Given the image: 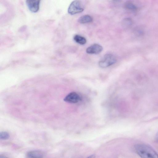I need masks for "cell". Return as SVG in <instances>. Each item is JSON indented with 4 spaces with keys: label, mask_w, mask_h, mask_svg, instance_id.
<instances>
[{
    "label": "cell",
    "mask_w": 158,
    "mask_h": 158,
    "mask_svg": "<svg viewBox=\"0 0 158 158\" xmlns=\"http://www.w3.org/2000/svg\"><path fill=\"white\" fill-rule=\"evenodd\" d=\"M135 152L141 158H158V154L150 146L144 144H137L134 147Z\"/></svg>",
    "instance_id": "cell-1"
},
{
    "label": "cell",
    "mask_w": 158,
    "mask_h": 158,
    "mask_svg": "<svg viewBox=\"0 0 158 158\" xmlns=\"http://www.w3.org/2000/svg\"><path fill=\"white\" fill-rule=\"evenodd\" d=\"M116 61L115 57L110 54H105L102 59L98 63L99 66L102 68H105L115 64Z\"/></svg>",
    "instance_id": "cell-2"
},
{
    "label": "cell",
    "mask_w": 158,
    "mask_h": 158,
    "mask_svg": "<svg viewBox=\"0 0 158 158\" xmlns=\"http://www.w3.org/2000/svg\"><path fill=\"white\" fill-rule=\"evenodd\" d=\"M84 10L81 2L79 0L73 1L69 6L68 11L71 15H74L81 13Z\"/></svg>",
    "instance_id": "cell-3"
},
{
    "label": "cell",
    "mask_w": 158,
    "mask_h": 158,
    "mask_svg": "<svg viewBox=\"0 0 158 158\" xmlns=\"http://www.w3.org/2000/svg\"><path fill=\"white\" fill-rule=\"evenodd\" d=\"M64 101L71 103H75L81 100L80 96L75 92H72L68 94L64 98Z\"/></svg>",
    "instance_id": "cell-4"
},
{
    "label": "cell",
    "mask_w": 158,
    "mask_h": 158,
    "mask_svg": "<svg viewBox=\"0 0 158 158\" xmlns=\"http://www.w3.org/2000/svg\"><path fill=\"white\" fill-rule=\"evenodd\" d=\"M26 3L29 9L32 12H36L39 9L40 0H26Z\"/></svg>",
    "instance_id": "cell-5"
},
{
    "label": "cell",
    "mask_w": 158,
    "mask_h": 158,
    "mask_svg": "<svg viewBox=\"0 0 158 158\" xmlns=\"http://www.w3.org/2000/svg\"><path fill=\"white\" fill-rule=\"evenodd\" d=\"M102 47L97 44H94L87 48L86 52L89 54H97L100 53L102 50Z\"/></svg>",
    "instance_id": "cell-6"
},
{
    "label": "cell",
    "mask_w": 158,
    "mask_h": 158,
    "mask_svg": "<svg viewBox=\"0 0 158 158\" xmlns=\"http://www.w3.org/2000/svg\"><path fill=\"white\" fill-rule=\"evenodd\" d=\"M26 158H43V154L42 152L38 150L29 151L26 155Z\"/></svg>",
    "instance_id": "cell-7"
},
{
    "label": "cell",
    "mask_w": 158,
    "mask_h": 158,
    "mask_svg": "<svg viewBox=\"0 0 158 158\" xmlns=\"http://www.w3.org/2000/svg\"><path fill=\"white\" fill-rule=\"evenodd\" d=\"M93 20L92 17L89 15H85L80 17L78 19V22L81 23H85L91 22Z\"/></svg>",
    "instance_id": "cell-8"
},
{
    "label": "cell",
    "mask_w": 158,
    "mask_h": 158,
    "mask_svg": "<svg viewBox=\"0 0 158 158\" xmlns=\"http://www.w3.org/2000/svg\"><path fill=\"white\" fill-rule=\"evenodd\" d=\"M73 39L76 43L81 45H84L86 42V40L84 37L78 35H75Z\"/></svg>",
    "instance_id": "cell-9"
},
{
    "label": "cell",
    "mask_w": 158,
    "mask_h": 158,
    "mask_svg": "<svg viewBox=\"0 0 158 158\" xmlns=\"http://www.w3.org/2000/svg\"><path fill=\"white\" fill-rule=\"evenodd\" d=\"M125 6L127 9L131 11H134L137 10V7L135 5L131 2H127L125 3Z\"/></svg>",
    "instance_id": "cell-10"
},
{
    "label": "cell",
    "mask_w": 158,
    "mask_h": 158,
    "mask_svg": "<svg viewBox=\"0 0 158 158\" xmlns=\"http://www.w3.org/2000/svg\"><path fill=\"white\" fill-rule=\"evenodd\" d=\"M9 134L6 131H2L0 133V138L2 140L7 139L9 138Z\"/></svg>",
    "instance_id": "cell-11"
},
{
    "label": "cell",
    "mask_w": 158,
    "mask_h": 158,
    "mask_svg": "<svg viewBox=\"0 0 158 158\" xmlns=\"http://www.w3.org/2000/svg\"><path fill=\"white\" fill-rule=\"evenodd\" d=\"M123 25L126 27L130 26L132 24V20L130 18H126L123 21Z\"/></svg>",
    "instance_id": "cell-12"
},
{
    "label": "cell",
    "mask_w": 158,
    "mask_h": 158,
    "mask_svg": "<svg viewBox=\"0 0 158 158\" xmlns=\"http://www.w3.org/2000/svg\"><path fill=\"white\" fill-rule=\"evenodd\" d=\"M136 32L137 33V35H140L142 34L143 33L142 30L141 29L139 28H137Z\"/></svg>",
    "instance_id": "cell-13"
},
{
    "label": "cell",
    "mask_w": 158,
    "mask_h": 158,
    "mask_svg": "<svg viewBox=\"0 0 158 158\" xmlns=\"http://www.w3.org/2000/svg\"><path fill=\"white\" fill-rule=\"evenodd\" d=\"M156 140L157 142H158V131L156 135Z\"/></svg>",
    "instance_id": "cell-14"
},
{
    "label": "cell",
    "mask_w": 158,
    "mask_h": 158,
    "mask_svg": "<svg viewBox=\"0 0 158 158\" xmlns=\"http://www.w3.org/2000/svg\"><path fill=\"white\" fill-rule=\"evenodd\" d=\"M0 158H8L7 156L3 155H1Z\"/></svg>",
    "instance_id": "cell-15"
},
{
    "label": "cell",
    "mask_w": 158,
    "mask_h": 158,
    "mask_svg": "<svg viewBox=\"0 0 158 158\" xmlns=\"http://www.w3.org/2000/svg\"><path fill=\"white\" fill-rule=\"evenodd\" d=\"M87 158H95V156L94 155H92L90 156Z\"/></svg>",
    "instance_id": "cell-16"
}]
</instances>
